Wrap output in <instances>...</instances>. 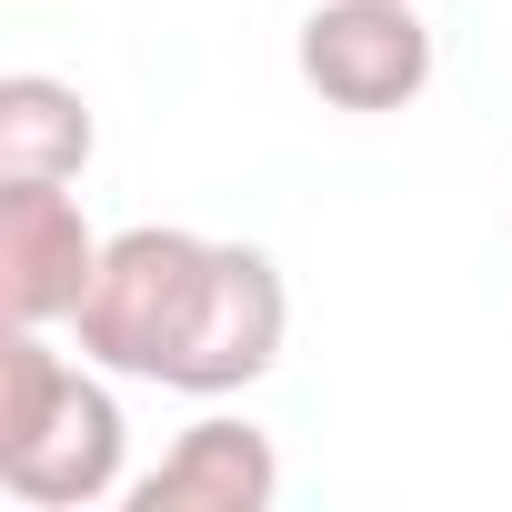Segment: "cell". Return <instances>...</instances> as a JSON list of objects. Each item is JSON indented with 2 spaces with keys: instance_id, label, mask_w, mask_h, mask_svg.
<instances>
[{
  "instance_id": "1",
  "label": "cell",
  "mask_w": 512,
  "mask_h": 512,
  "mask_svg": "<svg viewBox=\"0 0 512 512\" xmlns=\"http://www.w3.org/2000/svg\"><path fill=\"white\" fill-rule=\"evenodd\" d=\"M211 262H221V241L201 231H171V221H131L101 241V272L71 312L81 332V362L101 372H131V382H171L181 342H191V312L211 292Z\"/></svg>"
},
{
  "instance_id": "2",
  "label": "cell",
  "mask_w": 512,
  "mask_h": 512,
  "mask_svg": "<svg viewBox=\"0 0 512 512\" xmlns=\"http://www.w3.org/2000/svg\"><path fill=\"white\" fill-rule=\"evenodd\" d=\"M282 332H292V292H282V272H272V251L221 241L211 292H201V312H191V342H181V362H171V392H191V402L251 392V382L282 362Z\"/></svg>"
},
{
  "instance_id": "3",
  "label": "cell",
  "mask_w": 512,
  "mask_h": 512,
  "mask_svg": "<svg viewBox=\"0 0 512 512\" xmlns=\"http://www.w3.org/2000/svg\"><path fill=\"white\" fill-rule=\"evenodd\" d=\"M302 81L332 111H402L432 81V31L412 0H322L302 21Z\"/></svg>"
},
{
  "instance_id": "4",
  "label": "cell",
  "mask_w": 512,
  "mask_h": 512,
  "mask_svg": "<svg viewBox=\"0 0 512 512\" xmlns=\"http://www.w3.org/2000/svg\"><path fill=\"white\" fill-rule=\"evenodd\" d=\"M101 272V231L81 221L71 181H0V312L51 332L81 312Z\"/></svg>"
},
{
  "instance_id": "5",
  "label": "cell",
  "mask_w": 512,
  "mask_h": 512,
  "mask_svg": "<svg viewBox=\"0 0 512 512\" xmlns=\"http://www.w3.org/2000/svg\"><path fill=\"white\" fill-rule=\"evenodd\" d=\"M121 442H131L121 432V402L91 372H71L61 402H51V422L0 452V492L31 502V512H91V502L121 492Z\"/></svg>"
},
{
  "instance_id": "6",
  "label": "cell",
  "mask_w": 512,
  "mask_h": 512,
  "mask_svg": "<svg viewBox=\"0 0 512 512\" xmlns=\"http://www.w3.org/2000/svg\"><path fill=\"white\" fill-rule=\"evenodd\" d=\"M272 502H282V452H272V432H251L231 412L191 422L131 482V512H272Z\"/></svg>"
},
{
  "instance_id": "7",
  "label": "cell",
  "mask_w": 512,
  "mask_h": 512,
  "mask_svg": "<svg viewBox=\"0 0 512 512\" xmlns=\"http://www.w3.org/2000/svg\"><path fill=\"white\" fill-rule=\"evenodd\" d=\"M91 101L51 71L0 81V181H81L91 171Z\"/></svg>"
},
{
  "instance_id": "8",
  "label": "cell",
  "mask_w": 512,
  "mask_h": 512,
  "mask_svg": "<svg viewBox=\"0 0 512 512\" xmlns=\"http://www.w3.org/2000/svg\"><path fill=\"white\" fill-rule=\"evenodd\" d=\"M61 382H71V362H61L31 322H11V342H0V452H11V442H31V432L51 422Z\"/></svg>"
}]
</instances>
